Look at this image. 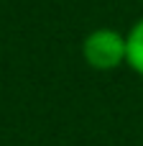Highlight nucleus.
<instances>
[{
	"label": "nucleus",
	"mask_w": 143,
	"mask_h": 146,
	"mask_svg": "<svg viewBox=\"0 0 143 146\" xmlns=\"http://www.w3.org/2000/svg\"><path fill=\"white\" fill-rule=\"evenodd\" d=\"M82 56L92 69H115L125 62V36L115 28H95L82 41Z\"/></svg>",
	"instance_id": "nucleus-1"
},
{
	"label": "nucleus",
	"mask_w": 143,
	"mask_h": 146,
	"mask_svg": "<svg viewBox=\"0 0 143 146\" xmlns=\"http://www.w3.org/2000/svg\"><path fill=\"white\" fill-rule=\"evenodd\" d=\"M125 64L143 77V18L125 33Z\"/></svg>",
	"instance_id": "nucleus-2"
}]
</instances>
